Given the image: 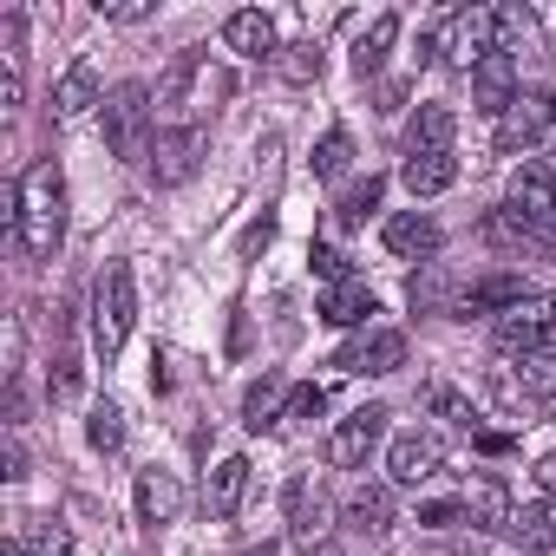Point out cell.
Listing matches in <instances>:
<instances>
[{
	"label": "cell",
	"instance_id": "cell-34",
	"mask_svg": "<svg viewBox=\"0 0 556 556\" xmlns=\"http://www.w3.org/2000/svg\"><path fill=\"white\" fill-rule=\"evenodd\" d=\"M86 439L99 445V452H118L125 445V413L105 400V406H92V419H86Z\"/></svg>",
	"mask_w": 556,
	"mask_h": 556
},
{
	"label": "cell",
	"instance_id": "cell-14",
	"mask_svg": "<svg viewBox=\"0 0 556 556\" xmlns=\"http://www.w3.org/2000/svg\"><path fill=\"white\" fill-rule=\"evenodd\" d=\"M223 40H229V53H242V60H268V53H282V47H275V21H268V14H255V8L229 14V21H223Z\"/></svg>",
	"mask_w": 556,
	"mask_h": 556
},
{
	"label": "cell",
	"instance_id": "cell-36",
	"mask_svg": "<svg viewBox=\"0 0 556 556\" xmlns=\"http://www.w3.org/2000/svg\"><path fill=\"white\" fill-rule=\"evenodd\" d=\"M79 380H86V367H79V354H73V348H60V361H53V374H47V387H53V400H79Z\"/></svg>",
	"mask_w": 556,
	"mask_h": 556
},
{
	"label": "cell",
	"instance_id": "cell-39",
	"mask_svg": "<svg viewBox=\"0 0 556 556\" xmlns=\"http://www.w3.org/2000/svg\"><path fill=\"white\" fill-rule=\"evenodd\" d=\"M419 523H432V530L465 523V497H432V504H419Z\"/></svg>",
	"mask_w": 556,
	"mask_h": 556
},
{
	"label": "cell",
	"instance_id": "cell-26",
	"mask_svg": "<svg viewBox=\"0 0 556 556\" xmlns=\"http://www.w3.org/2000/svg\"><path fill=\"white\" fill-rule=\"evenodd\" d=\"M289 523H295V536H302L308 549H315V536L328 530V497H321V491L308 497V478H289Z\"/></svg>",
	"mask_w": 556,
	"mask_h": 556
},
{
	"label": "cell",
	"instance_id": "cell-10",
	"mask_svg": "<svg viewBox=\"0 0 556 556\" xmlns=\"http://www.w3.org/2000/svg\"><path fill=\"white\" fill-rule=\"evenodd\" d=\"M439 465H445V445H439L432 432H400V439L387 445V478H393V484H426Z\"/></svg>",
	"mask_w": 556,
	"mask_h": 556
},
{
	"label": "cell",
	"instance_id": "cell-46",
	"mask_svg": "<svg viewBox=\"0 0 556 556\" xmlns=\"http://www.w3.org/2000/svg\"><path fill=\"white\" fill-rule=\"evenodd\" d=\"M8 478H14V484L27 478V452H21V439H8Z\"/></svg>",
	"mask_w": 556,
	"mask_h": 556
},
{
	"label": "cell",
	"instance_id": "cell-8",
	"mask_svg": "<svg viewBox=\"0 0 556 556\" xmlns=\"http://www.w3.org/2000/svg\"><path fill=\"white\" fill-rule=\"evenodd\" d=\"M471 99H478L484 118H504V112L517 105V60H510V53H484V60L471 66Z\"/></svg>",
	"mask_w": 556,
	"mask_h": 556
},
{
	"label": "cell",
	"instance_id": "cell-11",
	"mask_svg": "<svg viewBox=\"0 0 556 556\" xmlns=\"http://www.w3.org/2000/svg\"><path fill=\"white\" fill-rule=\"evenodd\" d=\"M523 302H530L523 275H484V282L458 289V321H471V315H510V308H523Z\"/></svg>",
	"mask_w": 556,
	"mask_h": 556
},
{
	"label": "cell",
	"instance_id": "cell-3",
	"mask_svg": "<svg viewBox=\"0 0 556 556\" xmlns=\"http://www.w3.org/2000/svg\"><path fill=\"white\" fill-rule=\"evenodd\" d=\"M151 86H138V79H125L105 105H99V118H105V144H112V157H125V164H138V157H151Z\"/></svg>",
	"mask_w": 556,
	"mask_h": 556
},
{
	"label": "cell",
	"instance_id": "cell-23",
	"mask_svg": "<svg viewBox=\"0 0 556 556\" xmlns=\"http://www.w3.org/2000/svg\"><path fill=\"white\" fill-rule=\"evenodd\" d=\"M510 536H517L523 549H556V497H549V491L530 497V504L510 517Z\"/></svg>",
	"mask_w": 556,
	"mask_h": 556
},
{
	"label": "cell",
	"instance_id": "cell-17",
	"mask_svg": "<svg viewBox=\"0 0 556 556\" xmlns=\"http://www.w3.org/2000/svg\"><path fill=\"white\" fill-rule=\"evenodd\" d=\"M289 393H295V387H289L282 374H262V380L242 393V426H249V432H262V426H282V406H289Z\"/></svg>",
	"mask_w": 556,
	"mask_h": 556
},
{
	"label": "cell",
	"instance_id": "cell-42",
	"mask_svg": "<svg viewBox=\"0 0 556 556\" xmlns=\"http://www.w3.org/2000/svg\"><path fill=\"white\" fill-rule=\"evenodd\" d=\"M471 445H478L484 458H510V452H517V439H510V432H471Z\"/></svg>",
	"mask_w": 556,
	"mask_h": 556
},
{
	"label": "cell",
	"instance_id": "cell-38",
	"mask_svg": "<svg viewBox=\"0 0 556 556\" xmlns=\"http://www.w3.org/2000/svg\"><path fill=\"white\" fill-rule=\"evenodd\" d=\"M321 406H328V393H321V387H295V393H289V406H282V426H295V419H315Z\"/></svg>",
	"mask_w": 556,
	"mask_h": 556
},
{
	"label": "cell",
	"instance_id": "cell-48",
	"mask_svg": "<svg viewBox=\"0 0 556 556\" xmlns=\"http://www.w3.org/2000/svg\"><path fill=\"white\" fill-rule=\"evenodd\" d=\"M543 138L556 144V92H549V118H543Z\"/></svg>",
	"mask_w": 556,
	"mask_h": 556
},
{
	"label": "cell",
	"instance_id": "cell-47",
	"mask_svg": "<svg viewBox=\"0 0 556 556\" xmlns=\"http://www.w3.org/2000/svg\"><path fill=\"white\" fill-rule=\"evenodd\" d=\"M536 484H543V491H549V497H556V452H549V458H543V465H536Z\"/></svg>",
	"mask_w": 556,
	"mask_h": 556
},
{
	"label": "cell",
	"instance_id": "cell-6",
	"mask_svg": "<svg viewBox=\"0 0 556 556\" xmlns=\"http://www.w3.org/2000/svg\"><path fill=\"white\" fill-rule=\"evenodd\" d=\"M203 151H210V131H203V125H170V131H157V144H151V177H157V184H184V177H197Z\"/></svg>",
	"mask_w": 556,
	"mask_h": 556
},
{
	"label": "cell",
	"instance_id": "cell-4",
	"mask_svg": "<svg viewBox=\"0 0 556 556\" xmlns=\"http://www.w3.org/2000/svg\"><path fill=\"white\" fill-rule=\"evenodd\" d=\"M497 348L504 354H556V302L549 295H530L523 308H510L504 321H497Z\"/></svg>",
	"mask_w": 556,
	"mask_h": 556
},
{
	"label": "cell",
	"instance_id": "cell-49",
	"mask_svg": "<svg viewBox=\"0 0 556 556\" xmlns=\"http://www.w3.org/2000/svg\"><path fill=\"white\" fill-rule=\"evenodd\" d=\"M0 556H34V549H27V543H8V549H0Z\"/></svg>",
	"mask_w": 556,
	"mask_h": 556
},
{
	"label": "cell",
	"instance_id": "cell-41",
	"mask_svg": "<svg viewBox=\"0 0 556 556\" xmlns=\"http://www.w3.org/2000/svg\"><path fill=\"white\" fill-rule=\"evenodd\" d=\"M34 556H73L66 523H40V530H34Z\"/></svg>",
	"mask_w": 556,
	"mask_h": 556
},
{
	"label": "cell",
	"instance_id": "cell-22",
	"mask_svg": "<svg viewBox=\"0 0 556 556\" xmlns=\"http://www.w3.org/2000/svg\"><path fill=\"white\" fill-rule=\"evenodd\" d=\"M92 105H105V92H99V66H92V60H79V66L60 79L53 112H60V118H79V112H92Z\"/></svg>",
	"mask_w": 556,
	"mask_h": 556
},
{
	"label": "cell",
	"instance_id": "cell-43",
	"mask_svg": "<svg viewBox=\"0 0 556 556\" xmlns=\"http://www.w3.org/2000/svg\"><path fill=\"white\" fill-rule=\"evenodd\" d=\"M268 236H275V223H268V216H262V223H249V229H242V255H255Z\"/></svg>",
	"mask_w": 556,
	"mask_h": 556
},
{
	"label": "cell",
	"instance_id": "cell-31",
	"mask_svg": "<svg viewBox=\"0 0 556 556\" xmlns=\"http://www.w3.org/2000/svg\"><path fill=\"white\" fill-rule=\"evenodd\" d=\"M275 66H282L289 86H308V79H321V47H315V40H295V47L275 53Z\"/></svg>",
	"mask_w": 556,
	"mask_h": 556
},
{
	"label": "cell",
	"instance_id": "cell-20",
	"mask_svg": "<svg viewBox=\"0 0 556 556\" xmlns=\"http://www.w3.org/2000/svg\"><path fill=\"white\" fill-rule=\"evenodd\" d=\"M510 497H504V484L497 478H478L471 491H465V530H510Z\"/></svg>",
	"mask_w": 556,
	"mask_h": 556
},
{
	"label": "cell",
	"instance_id": "cell-13",
	"mask_svg": "<svg viewBox=\"0 0 556 556\" xmlns=\"http://www.w3.org/2000/svg\"><path fill=\"white\" fill-rule=\"evenodd\" d=\"M387 249L393 255H406V262H426V255H439V223L432 216H419V210H400V216H387Z\"/></svg>",
	"mask_w": 556,
	"mask_h": 556
},
{
	"label": "cell",
	"instance_id": "cell-19",
	"mask_svg": "<svg viewBox=\"0 0 556 556\" xmlns=\"http://www.w3.org/2000/svg\"><path fill=\"white\" fill-rule=\"evenodd\" d=\"M177 510H184V484H177L170 471H157V465L138 471V517H144V523H170Z\"/></svg>",
	"mask_w": 556,
	"mask_h": 556
},
{
	"label": "cell",
	"instance_id": "cell-33",
	"mask_svg": "<svg viewBox=\"0 0 556 556\" xmlns=\"http://www.w3.org/2000/svg\"><path fill=\"white\" fill-rule=\"evenodd\" d=\"M413 308H419V315H458V302L445 295V275H439V268L413 275Z\"/></svg>",
	"mask_w": 556,
	"mask_h": 556
},
{
	"label": "cell",
	"instance_id": "cell-27",
	"mask_svg": "<svg viewBox=\"0 0 556 556\" xmlns=\"http://www.w3.org/2000/svg\"><path fill=\"white\" fill-rule=\"evenodd\" d=\"M393 40H400V14H380V21H374V27L361 34V47H354V73H361V79H374V73L387 66Z\"/></svg>",
	"mask_w": 556,
	"mask_h": 556
},
{
	"label": "cell",
	"instance_id": "cell-18",
	"mask_svg": "<svg viewBox=\"0 0 556 556\" xmlns=\"http://www.w3.org/2000/svg\"><path fill=\"white\" fill-rule=\"evenodd\" d=\"M400 184H406L413 197H439V190H452V184H458V157H452V151L406 157V164H400Z\"/></svg>",
	"mask_w": 556,
	"mask_h": 556
},
{
	"label": "cell",
	"instance_id": "cell-9",
	"mask_svg": "<svg viewBox=\"0 0 556 556\" xmlns=\"http://www.w3.org/2000/svg\"><path fill=\"white\" fill-rule=\"evenodd\" d=\"M341 374H400L406 367V334L400 328H374L367 341H354V348H341V361H334Z\"/></svg>",
	"mask_w": 556,
	"mask_h": 556
},
{
	"label": "cell",
	"instance_id": "cell-30",
	"mask_svg": "<svg viewBox=\"0 0 556 556\" xmlns=\"http://www.w3.org/2000/svg\"><path fill=\"white\" fill-rule=\"evenodd\" d=\"M419 406H426L432 419H452V426H471V419H478V413H471V400H465L458 387H445V380L419 387Z\"/></svg>",
	"mask_w": 556,
	"mask_h": 556
},
{
	"label": "cell",
	"instance_id": "cell-12",
	"mask_svg": "<svg viewBox=\"0 0 556 556\" xmlns=\"http://www.w3.org/2000/svg\"><path fill=\"white\" fill-rule=\"evenodd\" d=\"M543 118H549V92L517 99V105L497 118V151H530V144L543 138Z\"/></svg>",
	"mask_w": 556,
	"mask_h": 556
},
{
	"label": "cell",
	"instance_id": "cell-16",
	"mask_svg": "<svg viewBox=\"0 0 556 556\" xmlns=\"http://www.w3.org/2000/svg\"><path fill=\"white\" fill-rule=\"evenodd\" d=\"M328 328H361L367 315H380V302H374V289L367 282H341V289H321V308H315Z\"/></svg>",
	"mask_w": 556,
	"mask_h": 556
},
{
	"label": "cell",
	"instance_id": "cell-37",
	"mask_svg": "<svg viewBox=\"0 0 556 556\" xmlns=\"http://www.w3.org/2000/svg\"><path fill=\"white\" fill-rule=\"evenodd\" d=\"M308 268L321 275V282H328V289H341V282H354V268H348V255H341V249H328V242H315V249H308Z\"/></svg>",
	"mask_w": 556,
	"mask_h": 556
},
{
	"label": "cell",
	"instance_id": "cell-7",
	"mask_svg": "<svg viewBox=\"0 0 556 556\" xmlns=\"http://www.w3.org/2000/svg\"><path fill=\"white\" fill-rule=\"evenodd\" d=\"M504 210H510V216H523L530 229L556 216V177H549V164H543V157H523V164L510 170V203H504Z\"/></svg>",
	"mask_w": 556,
	"mask_h": 556
},
{
	"label": "cell",
	"instance_id": "cell-25",
	"mask_svg": "<svg viewBox=\"0 0 556 556\" xmlns=\"http://www.w3.org/2000/svg\"><path fill=\"white\" fill-rule=\"evenodd\" d=\"M348 523L367 530V536H387V530H393V491H387V484H361V491L348 497Z\"/></svg>",
	"mask_w": 556,
	"mask_h": 556
},
{
	"label": "cell",
	"instance_id": "cell-45",
	"mask_svg": "<svg viewBox=\"0 0 556 556\" xmlns=\"http://www.w3.org/2000/svg\"><path fill=\"white\" fill-rule=\"evenodd\" d=\"M530 249H543V255H556V216H549V223H536V229H530Z\"/></svg>",
	"mask_w": 556,
	"mask_h": 556
},
{
	"label": "cell",
	"instance_id": "cell-32",
	"mask_svg": "<svg viewBox=\"0 0 556 556\" xmlns=\"http://www.w3.org/2000/svg\"><path fill=\"white\" fill-rule=\"evenodd\" d=\"M348 164H354V138L334 125V131L315 144V177H348Z\"/></svg>",
	"mask_w": 556,
	"mask_h": 556
},
{
	"label": "cell",
	"instance_id": "cell-24",
	"mask_svg": "<svg viewBox=\"0 0 556 556\" xmlns=\"http://www.w3.org/2000/svg\"><path fill=\"white\" fill-rule=\"evenodd\" d=\"M197 79H203V53L184 47V53L170 60V73L157 79V112H184V99L197 92Z\"/></svg>",
	"mask_w": 556,
	"mask_h": 556
},
{
	"label": "cell",
	"instance_id": "cell-5",
	"mask_svg": "<svg viewBox=\"0 0 556 556\" xmlns=\"http://www.w3.org/2000/svg\"><path fill=\"white\" fill-rule=\"evenodd\" d=\"M387 439V406H354L334 432H328V465H341V471H361L367 465V452Z\"/></svg>",
	"mask_w": 556,
	"mask_h": 556
},
{
	"label": "cell",
	"instance_id": "cell-1",
	"mask_svg": "<svg viewBox=\"0 0 556 556\" xmlns=\"http://www.w3.org/2000/svg\"><path fill=\"white\" fill-rule=\"evenodd\" d=\"M60 242H66V177L53 157H40L14 184V249L27 262H53Z\"/></svg>",
	"mask_w": 556,
	"mask_h": 556
},
{
	"label": "cell",
	"instance_id": "cell-44",
	"mask_svg": "<svg viewBox=\"0 0 556 556\" xmlns=\"http://www.w3.org/2000/svg\"><path fill=\"white\" fill-rule=\"evenodd\" d=\"M426 556H484V543H471V536H465V543H432Z\"/></svg>",
	"mask_w": 556,
	"mask_h": 556
},
{
	"label": "cell",
	"instance_id": "cell-35",
	"mask_svg": "<svg viewBox=\"0 0 556 556\" xmlns=\"http://www.w3.org/2000/svg\"><path fill=\"white\" fill-rule=\"evenodd\" d=\"M491 34H497V53H510L517 40H530V8H497L491 14Z\"/></svg>",
	"mask_w": 556,
	"mask_h": 556
},
{
	"label": "cell",
	"instance_id": "cell-50",
	"mask_svg": "<svg viewBox=\"0 0 556 556\" xmlns=\"http://www.w3.org/2000/svg\"><path fill=\"white\" fill-rule=\"evenodd\" d=\"M249 556H275V543H262V549H249Z\"/></svg>",
	"mask_w": 556,
	"mask_h": 556
},
{
	"label": "cell",
	"instance_id": "cell-21",
	"mask_svg": "<svg viewBox=\"0 0 556 556\" xmlns=\"http://www.w3.org/2000/svg\"><path fill=\"white\" fill-rule=\"evenodd\" d=\"M242 491H249V458H223V465L210 471V484H203L210 517H236V510H242Z\"/></svg>",
	"mask_w": 556,
	"mask_h": 556
},
{
	"label": "cell",
	"instance_id": "cell-15",
	"mask_svg": "<svg viewBox=\"0 0 556 556\" xmlns=\"http://www.w3.org/2000/svg\"><path fill=\"white\" fill-rule=\"evenodd\" d=\"M452 131H458L452 105H419V112L406 118V157H426V151H452Z\"/></svg>",
	"mask_w": 556,
	"mask_h": 556
},
{
	"label": "cell",
	"instance_id": "cell-28",
	"mask_svg": "<svg viewBox=\"0 0 556 556\" xmlns=\"http://www.w3.org/2000/svg\"><path fill=\"white\" fill-rule=\"evenodd\" d=\"M380 197H387V177H367V184H354V190L334 203V223H341V229H361V223L380 210Z\"/></svg>",
	"mask_w": 556,
	"mask_h": 556
},
{
	"label": "cell",
	"instance_id": "cell-29",
	"mask_svg": "<svg viewBox=\"0 0 556 556\" xmlns=\"http://www.w3.org/2000/svg\"><path fill=\"white\" fill-rule=\"evenodd\" d=\"M517 387H523L530 406H549V400H556V354H530V361H517Z\"/></svg>",
	"mask_w": 556,
	"mask_h": 556
},
{
	"label": "cell",
	"instance_id": "cell-40",
	"mask_svg": "<svg viewBox=\"0 0 556 556\" xmlns=\"http://www.w3.org/2000/svg\"><path fill=\"white\" fill-rule=\"evenodd\" d=\"M99 14L118 21V27H138V21H151L157 8H151V0H99Z\"/></svg>",
	"mask_w": 556,
	"mask_h": 556
},
{
	"label": "cell",
	"instance_id": "cell-2",
	"mask_svg": "<svg viewBox=\"0 0 556 556\" xmlns=\"http://www.w3.org/2000/svg\"><path fill=\"white\" fill-rule=\"evenodd\" d=\"M138 321V282H131V262H105L99 268V282H92V348L112 361L125 348Z\"/></svg>",
	"mask_w": 556,
	"mask_h": 556
}]
</instances>
